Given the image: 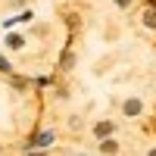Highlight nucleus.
Here are the masks:
<instances>
[{"label":"nucleus","mask_w":156,"mask_h":156,"mask_svg":"<svg viewBox=\"0 0 156 156\" xmlns=\"http://www.w3.org/2000/svg\"><path fill=\"white\" fill-rule=\"evenodd\" d=\"M112 131H115L112 122H97V125H94V137H100V140H106Z\"/></svg>","instance_id":"obj_1"},{"label":"nucleus","mask_w":156,"mask_h":156,"mask_svg":"<svg viewBox=\"0 0 156 156\" xmlns=\"http://www.w3.org/2000/svg\"><path fill=\"white\" fill-rule=\"evenodd\" d=\"M125 115H140V112H144V103H140L137 97H131V100H125Z\"/></svg>","instance_id":"obj_2"},{"label":"nucleus","mask_w":156,"mask_h":156,"mask_svg":"<svg viewBox=\"0 0 156 156\" xmlns=\"http://www.w3.org/2000/svg\"><path fill=\"white\" fill-rule=\"evenodd\" d=\"M115 150H119V144H115V140H109V137H106V140L100 144V153H103V156H112Z\"/></svg>","instance_id":"obj_3"},{"label":"nucleus","mask_w":156,"mask_h":156,"mask_svg":"<svg viewBox=\"0 0 156 156\" xmlns=\"http://www.w3.org/2000/svg\"><path fill=\"white\" fill-rule=\"evenodd\" d=\"M144 22L150 25V28H156V9H153V6L147 9V16H144Z\"/></svg>","instance_id":"obj_4"},{"label":"nucleus","mask_w":156,"mask_h":156,"mask_svg":"<svg viewBox=\"0 0 156 156\" xmlns=\"http://www.w3.org/2000/svg\"><path fill=\"white\" fill-rule=\"evenodd\" d=\"M115 6H122V9H125V6H131V0H115Z\"/></svg>","instance_id":"obj_5"},{"label":"nucleus","mask_w":156,"mask_h":156,"mask_svg":"<svg viewBox=\"0 0 156 156\" xmlns=\"http://www.w3.org/2000/svg\"><path fill=\"white\" fill-rule=\"evenodd\" d=\"M25 156H44V153H25Z\"/></svg>","instance_id":"obj_6"},{"label":"nucleus","mask_w":156,"mask_h":156,"mask_svg":"<svg viewBox=\"0 0 156 156\" xmlns=\"http://www.w3.org/2000/svg\"><path fill=\"white\" fill-rule=\"evenodd\" d=\"M150 156H156V147H153V150H150Z\"/></svg>","instance_id":"obj_7"}]
</instances>
